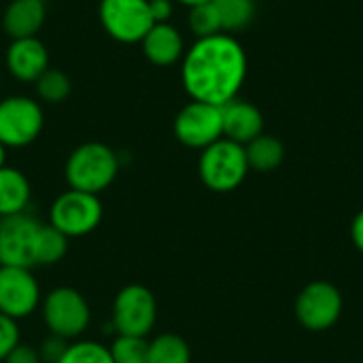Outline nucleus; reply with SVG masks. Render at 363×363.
I'll return each instance as SVG.
<instances>
[{"label":"nucleus","instance_id":"28","mask_svg":"<svg viewBox=\"0 0 363 363\" xmlns=\"http://www.w3.org/2000/svg\"><path fill=\"white\" fill-rule=\"evenodd\" d=\"M2 363H40V357H38L36 347L26 345V342H19L17 347L11 349V353L4 357Z\"/></svg>","mask_w":363,"mask_h":363},{"label":"nucleus","instance_id":"14","mask_svg":"<svg viewBox=\"0 0 363 363\" xmlns=\"http://www.w3.org/2000/svg\"><path fill=\"white\" fill-rule=\"evenodd\" d=\"M143 55L160 68L174 66L185 55V38L177 26L168 23H153V28L140 40Z\"/></svg>","mask_w":363,"mask_h":363},{"label":"nucleus","instance_id":"22","mask_svg":"<svg viewBox=\"0 0 363 363\" xmlns=\"http://www.w3.org/2000/svg\"><path fill=\"white\" fill-rule=\"evenodd\" d=\"M34 87H36L38 100H43L47 104H60V102H64L70 96V89H72L68 74L62 72V70H57V68H51V66L36 79Z\"/></svg>","mask_w":363,"mask_h":363},{"label":"nucleus","instance_id":"5","mask_svg":"<svg viewBox=\"0 0 363 363\" xmlns=\"http://www.w3.org/2000/svg\"><path fill=\"white\" fill-rule=\"evenodd\" d=\"M157 323V300L145 285H125L111 306V328L123 336L147 338Z\"/></svg>","mask_w":363,"mask_h":363},{"label":"nucleus","instance_id":"4","mask_svg":"<svg viewBox=\"0 0 363 363\" xmlns=\"http://www.w3.org/2000/svg\"><path fill=\"white\" fill-rule=\"evenodd\" d=\"M198 174L211 191H234L242 185V181L249 174L245 147L230 138H219L217 143L200 151Z\"/></svg>","mask_w":363,"mask_h":363},{"label":"nucleus","instance_id":"17","mask_svg":"<svg viewBox=\"0 0 363 363\" xmlns=\"http://www.w3.org/2000/svg\"><path fill=\"white\" fill-rule=\"evenodd\" d=\"M32 198V187L28 177L13 168H0V219L26 213Z\"/></svg>","mask_w":363,"mask_h":363},{"label":"nucleus","instance_id":"29","mask_svg":"<svg viewBox=\"0 0 363 363\" xmlns=\"http://www.w3.org/2000/svg\"><path fill=\"white\" fill-rule=\"evenodd\" d=\"M149 9L155 23H168L174 13V0H149Z\"/></svg>","mask_w":363,"mask_h":363},{"label":"nucleus","instance_id":"34","mask_svg":"<svg viewBox=\"0 0 363 363\" xmlns=\"http://www.w3.org/2000/svg\"><path fill=\"white\" fill-rule=\"evenodd\" d=\"M0 268H2V262H0Z\"/></svg>","mask_w":363,"mask_h":363},{"label":"nucleus","instance_id":"15","mask_svg":"<svg viewBox=\"0 0 363 363\" xmlns=\"http://www.w3.org/2000/svg\"><path fill=\"white\" fill-rule=\"evenodd\" d=\"M223 117V138H230L238 145H247L259 134H264V115L262 111L240 98H234L221 106Z\"/></svg>","mask_w":363,"mask_h":363},{"label":"nucleus","instance_id":"7","mask_svg":"<svg viewBox=\"0 0 363 363\" xmlns=\"http://www.w3.org/2000/svg\"><path fill=\"white\" fill-rule=\"evenodd\" d=\"M45 128V113L30 96H9L0 100V143L6 149L30 147Z\"/></svg>","mask_w":363,"mask_h":363},{"label":"nucleus","instance_id":"1","mask_svg":"<svg viewBox=\"0 0 363 363\" xmlns=\"http://www.w3.org/2000/svg\"><path fill=\"white\" fill-rule=\"evenodd\" d=\"M247 79V53L232 34L196 38L181 60V83L191 100L225 106Z\"/></svg>","mask_w":363,"mask_h":363},{"label":"nucleus","instance_id":"13","mask_svg":"<svg viewBox=\"0 0 363 363\" xmlns=\"http://www.w3.org/2000/svg\"><path fill=\"white\" fill-rule=\"evenodd\" d=\"M4 64L9 74L19 83H36V79L49 68V51L38 36L11 40Z\"/></svg>","mask_w":363,"mask_h":363},{"label":"nucleus","instance_id":"12","mask_svg":"<svg viewBox=\"0 0 363 363\" xmlns=\"http://www.w3.org/2000/svg\"><path fill=\"white\" fill-rule=\"evenodd\" d=\"M40 221L28 213L0 219V262L2 266L34 268L32 245Z\"/></svg>","mask_w":363,"mask_h":363},{"label":"nucleus","instance_id":"3","mask_svg":"<svg viewBox=\"0 0 363 363\" xmlns=\"http://www.w3.org/2000/svg\"><path fill=\"white\" fill-rule=\"evenodd\" d=\"M43 325L49 334L60 336L68 342L79 340L91 323L89 302L74 287H55L40 300Z\"/></svg>","mask_w":363,"mask_h":363},{"label":"nucleus","instance_id":"30","mask_svg":"<svg viewBox=\"0 0 363 363\" xmlns=\"http://www.w3.org/2000/svg\"><path fill=\"white\" fill-rule=\"evenodd\" d=\"M351 240L357 247V251L363 255V211H359L351 223Z\"/></svg>","mask_w":363,"mask_h":363},{"label":"nucleus","instance_id":"8","mask_svg":"<svg viewBox=\"0 0 363 363\" xmlns=\"http://www.w3.org/2000/svg\"><path fill=\"white\" fill-rule=\"evenodd\" d=\"M98 19L104 32L121 45L140 43L155 23L149 0H100Z\"/></svg>","mask_w":363,"mask_h":363},{"label":"nucleus","instance_id":"21","mask_svg":"<svg viewBox=\"0 0 363 363\" xmlns=\"http://www.w3.org/2000/svg\"><path fill=\"white\" fill-rule=\"evenodd\" d=\"M221 19V30L225 34L247 28L255 15L253 0H213Z\"/></svg>","mask_w":363,"mask_h":363},{"label":"nucleus","instance_id":"19","mask_svg":"<svg viewBox=\"0 0 363 363\" xmlns=\"http://www.w3.org/2000/svg\"><path fill=\"white\" fill-rule=\"evenodd\" d=\"M68 251V238L57 232L51 223H40L32 245L34 266H53L64 259Z\"/></svg>","mask_w":363,"mask_h":363},{"label":"nucleus","instance_id":"9","mask_svg":"<svg viewBox=\"0 0 363 363\" xmlns=\"http://www.w3.org/2000/svg\"><path fill=\"white\" fill-rule=\"evenodd\" d=\"M345 302L342 294L336 285L328 281H313L308 283L296 300V317L302 328L308 332H325L332 330L340 315Z\"/></svg>","mask_w":363,"mask_h":363},{"label":"nucleus","instance_id":"20","mask_svg":"<svg viewBox=\"0 0 363 363\" xmlns=\"http://www.w3.org/2000/svg\"><path fill=\"white\" fill-rule=\"evenodd\" d=\"M147 363H191V349L179 334H157L149 340Z\"/></svg>","mask_w":363,"mask_h":363},{"label":"nucleus","instance_id":"18","mask_svg":"<svg viewBox=\"0 0 363 363\" xmlns=\"http://www.w3.org/2000/svg\"><path fill=\"white\" fill-rule=\"evenodd\" d=\"M245 153H247L249 170L270 172L281 166V162L285 157V147L277 136L259 134L257 138H253L251 143L245 145Z\"/></svg>","mask_w":363,"mask_h":363},{"label":"nucleus","instance_id":"23","mask_svg":"<svg viewBox=\"0 0 363 363\" xmlns=\"http://www.w3.org/2000/svg\"><path fill=\"white\" fill-rule=\"evenodd\" d=\"M187 26L196 38H206V36H215V34L223 32L219 13H217V6L213 0L191 6L189 15H187Z\"/></svg>","mask_w":363,"mask_h":363},{"label":"nucleus","instance_id":"26","mask_svg":"<svg viewBox=\"0 0 363 363\" xmlns=\"http://www.w3.org/2000/svg\"><path fill=\"white\" fill-rule=\"evenodd\" d=\"M19 342H21V334H19L17 321L4 317L0 313V363L4 362V357L11 353V349L17 347Z\"/></svg>","mask_w":363,"mask_h":363},{"label":"nucleus","instance_id":"10","mask_svg":"<svg viewBox=\"0 0 363 363\" xmlns=\"http://www.w3.org/2000/svg\"><path fill=\"white\" fill-rule=\"evenodd\" d=\"M174 136L189 149H206L223 138L221 106L191 100L174 117Z\"/></svg>","mask_w":363,"mask_h":363},{"label":"nucleus","instance_id":"2","mask_svg":"<svg viewBox=\"0 0 363 363\" xmlns=\"http://www.w3.org/2000/svg\"><path fill=\"white\" fill-rule=\"evenodd\" d=\"M119 155L104 143L89 140L74 147L64 166L68 189L100 196L119 174Z\"/></svg>","mask_w":363,"mask_h":363},{"label":"nucleus","instance_id":"24","mask_svg":"<svg viewBox=\"0 0 363 363\" xmlns=\"http://www.w3.org/2000/svg\"><path fill=\"white\" fill-rule=\"evenodd\" d=\"M113 363H147L149 340L138 336H123L117 334L108 347Z\"/></svg>","mask_w":363,"mask_h":363},{"label":"nucleus","instance_id":"33","mask_svg":"<svg viewBox=\"0 0 363 363\" xmlns=\"http://www.w3.org/2000/svg\"><path fill=\"white\" fill-rule=\"evenodd\" d=\"M0 89H2V77H0Z\"/></svg>","mask_w":363,"mask_h":363},{"label":"nucleus","instance_id":"32","mask_svg":"<svg viewBox=\"0 0 363 363\" xmlns=\"http://www.w3.org/2000/svg\"><path fill=\"white\" fill-rule=\"evenodd\" d=\"M6 151H9V149L0 143V168H4V166H6Z\"/></svg>","mask_w":363,"mask_h":363},{"label":"nucleus","instance_id":"27","mask_svg":"<svg viewBox=\"0 0 363 363\" xmlns=\"http://www.w3.org/2000/svg\"><path fill=\"white\" fill-rule=\"evenodd\" d=\"M68 345H70L68 340L49 334V336L36 347L38 357H40V363H60V359L64 357V353H66V349H68Z\"/></svg>","mask_w":363,"mask_h":363},{"label":"nucleus","instance_id":"31","mask_svg":"<svg viewBox=\"0 0 363 363\" xmlns=\"http://www.w3.org/2000/svg\"><path fill=\"white\" fill-rule=\"evenodd\" d=\"M174 2H179V4H183V6H196V4H202V2H211V0H174Z\"/></svg>","mask_w":363,"mask_h":363},{"label":"nucleus","instance_id":"25","mask_svg":"<svg viewBox=\"0 0 363 363\" xmlns=\"http://www.w3.org/2000/svg\"><path fill=\"white\" fill-rule=\"evenodd\" d=\"M60 363H113L108 347L98 340H72Z\"/></svg>","mask_w":363,"mask_h":363},{"label":"nucleus","instance_id":"6","mask_svg":"<svg viewBox=\"0 0 363 363\" xmlns=\"http://www.w3.org/2000/svg\"><path fill=\"white\" fill-rule=\"evenodd\" d=\"M102 215L104 208L100 196L66 189L53 200L49 208V223L70 240L91 234L100 225Z\"/></svg>","mask_w":363,"mask_h":363},{"label":"nucleus","instance_id":"11","mask_svg":"<svg viewBox=\"0 0 363 363\" xmlns=\"http://www.w3.org/2000/svg\"><path fill=\"white\" fill-rule=\"evenodd\" d=\"M43 291L32 274V268L2 266L0 268V313L13 321L28 319L40 308Z\"/></svg>","mask_w":363,"mask_h":363},{"label":"nucleus","instance_id":"16","mask_svg":"<svg viewBox=\"0 0 363 363\" xmlns=\"http://www.w3.org/2000/svg\"><path fill=\"white\" fill-rule=\"evenodd\" d=\"M45 15L43 0H11L2 13V30L11 40L32 38L43 28Z\"/></svg>","mask_w":363,"mask_h":363}]
</instances>
